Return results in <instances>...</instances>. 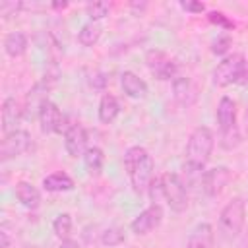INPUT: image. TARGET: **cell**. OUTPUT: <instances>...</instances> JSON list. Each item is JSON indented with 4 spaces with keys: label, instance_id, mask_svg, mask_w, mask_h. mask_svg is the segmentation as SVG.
<instances>
[{
    "label": "cell",
    "instance_id": "obj_1",
    "mask_svg": "<svg viewBox=\"0 0 248 248\" xmlns=\"http://www.w3.org/2000/svg\"><path fill=\"white\" fill-rule=\"evenodd\" d=\"M124 169L128 172L130 184L134 192L143 194L149 190L153 182V172H155V163L149 151L141 145H132L124 153Z\"/></svg>",
    "mask_w": 248,
    "mask_h": 248
},
{
    "label": "cell",
    "instance_id": "obj_2",
    "mask_svg": "<svg viewBox=\"0 0 248 248\" xmlns=\"http://www.w3.org/2000/svg\"><path fill=\"white\" fill-rule=\"evenodd\" d=\"M246 223V202L236 196L219 213V231L227 240L236 238L242 232V227Z\"/></svg>",
    "mask_w": 248,
    "mask_h": 248
},
{
    "label": "cell",
    "instance_id": "obj_3",
    "mask_svg": "<svg viewBox=\"0 0 248 248\" xmlns=\"http://www.w3.org/2000/svg\"><path fill=\"white\" fill-rule=\"evenodd\" d=\"M213 145H215L213 132H211L207 126H198V128L190 134V138H188L186 161H188V163H194V165H200V167H205V163H207L209 157H211Z\"/></svg>",
    "mask_w": 248,
    "mask_h": 248
},
{
    "label": "cell",
    "instance_id": "obj_4",
    "mask_svg": "<svg viewBox=\"0 0 248 248\" xmlns=\"http://www.w3.org/2000/svg\"><path fill=\"white\" fill-rule=\"evenodd\" d=\"M161 194L167 205L174 213H182L188 207V188L176 172H165L161 178Z\"/></svg>",
    "mask_w": 248,
    "mask_h": 248
},
{
    "label": "cell",
    "instance_id": "obj_5",
    "mask_svg": "<svg viewBox=\"0 0 248 248\" xmlns=\"http://www.w3.org/2000/svg\"><path fill=\"white\" fill-rule=\"evenodd\" d=\"M246 58L242 54H227L213 72V83L219 87H227L231 83H236L238 74L244 66Z\"/></svg>",
    "mask_w": 248,
    "mask_h": 248
},
{
    "label": "cell",
    "instance_id": "obj_6",
    "mask_svg": "<svg viewBox=\"0 0 248 248\" xmlns=\"http://www.w3.org/2000/svg\"><path fill=\"white\" fill-rule=\"evenodd\" d=\"M145 64H147L149 72H151L157 79H161V81H165V79H174V78H176V62H174L167 52H163V50H159V48L147 50V54H145Z\"/></svg>",
    "mask_w": 248,
    "mask_h": 248
},
{
    "label": "cell",
    "instance_id": "obj_7",
    "mask_svg": "<svg viewBox=\"0 0 248 248\" xmlns=\"http://www.w3.org/2000/svg\"><path fill=\"white\" fill-rule=\"evenodd\" d=\"M231 178H232V174H231L229 167L219 165V167L207 169V170L203 172L200 188H202V192H203L207 198H217V196L227 188V184L231 182Z\"/></svg>",
    "mask_w": 248,
    "mask_h": 248
},
{
    "label": "cell",
    "instance_id": "obj_8",
    "mask_svg": "<svg viewBox=\"0 0 248 248\" xmlns=\"http://www.w3.org/2000/svg\"><path fill=\"white\" fill-rule=\"evenodd\" d=\"M31 147V136L25 130H16L10 134H4L2 145H0V159L10 161L14 157L23 155Z\"/></svg>",
    "mask_w": 248,
    "mask_h": 248
},
{
    "label": "cell",
    "instance_id": "obj_9",
    "mask_svg": "<svg viewBox=\"0 0 248 248\" xmlns=\"http://www.w3.org/2000/svg\"><path fill=\"white\" fill-rule=\"evenodd\" d=\"M161 223H163V207H161V203H151L130 223V229L134 234L143 236V234H149L151 231H155Z\"/></svg>",
    "mask_w": 248,
    "mask_h": 248
},
{
    "label": "cell",
    "instance_id": "obj_10",
    "mask_svg": "<svg viewBox=\"0 0 248 248\" xmlns=\"http://www.w3.org/2000/svg\"><path fill=\"white\" fill-rule=\"evenodd\" d=\"M64 147L68 151L70 157H83L87 147V132L81 124L74 122L64 130Z\"/></svg>",
    "mask_w": 248,
    "mask_h": 248
},
{
    "label": "cell",
    "instance_id": "obj_11",
    "mask_svg": "<svg viewBox=\"0 0 248 248\" xmlns=\"http://www.w3.org/2000/svg\"><path fill=\"white\" fill-rule=\"evenodd\" d=\"M37 118H39V124H41L43 134H60L62 128H64L62 110H60L58 105L52 103V101H46V103L41 107Z\"/></svg>",
    "mask_w": 248,
    "mask_h": 248
},
{
    "label": "cell",
    "instance_id": "obj_12",
    "mask_svg": "<svg viewBox=\"0 0 248 248\" xmlns=\"http://www.w3.org/2000/svg\"><path fill=\"white\" fill-rule=\"evenodd\" d=\"M23 114L25 112H23L21 105L14 97L4 99V103H2V132L4 134H10V132L19 130L17 126H19Z\"/></svg>",
    "mask_w": 248,
    "mask_h": 248
},
{
    "label": "cell",
    "instance_id": "obj_13",
    "mask_svg": "<svg viewBox=\"0 0 248 248\" xmlns=\"http://www.w3.org/2000/svg\"><path fill=\"white\" fill-rule=\"evenodd\" d=\"M172 93H174V99L178 101V105H182V107H190L198 99V89L192 83V79L186 76H176L172 79Z\"/></svg>",
    "mask_w": 248,
    "mask_h": 248
},
{
    "label": "cell",
    "instance_id": "obj_14",
    "mask_svg": "<svg viewBox=\"0 0 248 248\" xmlns=\"http://www.w3.org/2000/svg\"><path fill=\"white\" fill-rule=\"evenodd\" d=\"M46 101H48V85H46L45 81H39V83H35V85L29 89V93H27V97H25L23 112H25L27 116L39 114L41 107H43Z\"/></svg>",
    "mask_w": 248,
    "mask_h": 248
},
{
    "label": "cell",
    "instance_id": "obj_15",
    "mask_svg": "<svg viewBox=\"0 0 248 248\" xmlns=\"http://www.w3.org/2000/svg\"><path fill=\"white\" fill-rule=\"evenodd\" d=\"M213 244H215L213 227L209 223H198L192 229L184 248H213Z\"/></svg>",
    "mask_w": 248,
    "mask_h": 248
},
{
    "label": "cell",
    "instance_id": "obj_16",
    "mask_svg": "<svg viewBox=\"0 0 248 248\" xmlns=\"http://www.w3.org/2000/svg\"><path fill=\"white\" fill-rule=\"evenodd\" d=\"M120 85L130 99H143L147 95V83L134 72H124L120 76Z\"/></svg>",
    "mask_w": 248,
    "mask_h": 248
},
{
    "label": "cell",
    "instance_id": "obj_17",
    "mask_svg": "<svg viewBox=\"0 0 248 248\" xmlns=\"http://www.w3.org/2000/svg\"><path fill=\"white\" fill-rule=\"evenodd\" d=\"M16 198L27 209H37L41 205V192L27 180H19L16 184Z\"/></svg>",
    "mask_w": 248,
    "mask_h": 248
},
{
    "label": "cell",
    "instance_id": "obj_18",
    "mask_svg": "<svg viewBox=\"0 0 248 248\" xmlns=\"http://www.w3.org/2000/svg\"><path fill=\"white\" fill-rule=\"evenodd\" d=\"M217 122L221 130H229L236 126V103L231 97H221L217 105Z\"/></svg>",
    "mask_w": 248,
    "mask_h": 248
},
{
    "label": "cell",
    "instance_id": "obj_19",
    "mask_svg": "<svg viewBox=\"0 0 248 248\" xmlns=\"http://www.w3.org/2000/svg\"><path fill=\"white\" fill-rule=\"evenodd\" d=\"M120 114V105L116 101L114 95L105 93L99 101V108H97V116L103 124H112L116 120V116Z\"/></svg>",
    "mask_w": 248,
    "mask_h": 248
},
{
    "label": "cell",
    "instance_id": "obj_20",
    "mask_svg": "<svg viewBox=\"0 0 248 248\" xmlns=\"http://www.w3.org/2000/svg\"><path fill=\"white\" fill-rule=\"evenodd\" d=\"M74 186H76L74 178L70 174L62 172V170L52 172V174L43 178V188L46 192H70V190H74Z\"/></svg>",
    "mask_w": 248,
    "mask_h": 248
},
{
    "label": "cell",
    "instance_id": "obj_21",
    "mask_svg": "<svg viewBox=\"0 0 248 248\" xmlns=\"http://www.w3.org/2000/svg\"><path fill=\"white\" fill-rule=\"evenodd\" d=\"M4 50L10 58H17L27 50V35L23 31H12L4 39Z\"/></svg>",
    "mask_w": 248,
    "mask_h": 248
},
{
    "label": "cell",
    "instance_id": "obj_22",
    "mask_svg": "<svg viewBox=\"0 0 248 248\" xmlns=\"http://www.w3.org/2000/svg\"><path fill=\"white\" fill-rule=\"evenodd\" d=\"M103 35V27L99 21H85L78 31V41L81 46H95Z\"/></svg>",
    "mask_w": 248,
    "mask_h": 248
},
{
    "label": "cell",
    "instance_id": "obj_23",
    "mask_svg": "<svg viewBox=\"0 0 248 248\" xmlns=\"http://www.w3.org/2000/svg\"><path fill=\"white\" fill-rule=\"evenodd\" d=\"M103 163H105V153H103L101 147L93 145V147H89V149L85 151V155H83V165H85V169H87L91 174H99L101 169H103Z\"/></svg>",
    "mask_w": 248,
    "mask_h": 248
},
{
    "label": "cell",
    "instance_id": "obj_24",
    "mask_svg": "<svg viewBox=\"0 0 248 248\" xmlns=\"http://www.w3.org/2000/svg\"><path fill=\"white\" fill-rule=\"evenodd\" d=\"M203 172H205L203 167L186 161V163L182 165V174H184L182 182L186 184V188H188V186H196V184L200 186V184H202V176H203Z\"/></svg>",
    "mask_w": 248,
    "mask_h": 248
},
{
    "label": "cell",
    "instance_id": "obj_25",
    "mask_svg": "<svg viewBox=\"0 0 248 248\" xmlns=\"http://www.w3.org/2000/svg\"><path fill=\"white\" fill-rule=\"evenodd\" d=\"M52 231H54V234L58 236V238H68L70 236V232H72V215L70 213H60V215H56L54 217V221H52Z\"/></svg>",
    "mask_w": 248,
    "mask_h": 248
},
{
    "label": "cell",
    "instance_id": "obj_26",
    "mask_svg": "<svg viewBox=\"0 0 248 248\" xmlns=\"http://www.w3.org/2000/svg\"><path fill=\"white\" fill-rule=\"evenodd\" d=\"M126 240V234H124V229L120 227H108L107 231L101 232V242L105 246H118Z\"/></svg>",
    "mask_w": 248,
    "mask_h": 248
},
{
    "label": "cell",
    "instance_id": "obj_27",
    "mask_svg": "<svg viewBox=\"0 0 248 248\" xmlns=\"http://www.w3.org/2000/svg\"><path fill=\"white\" fill-rule=\"evenodd\" d=\"M223 149H234L240 143V132L238 128H229V130H221V140H219Z\"/></svg>",
    "mask_w": 248,
    "mask_h": 248
},
{
    "label": "cell",
    "instance_id": "obj_28",
    "mask_svg": "<svg viewBox=\"0 0 248 248\" xmlns=\"http://www.w3.org/2000/svg\"><path fill=\"white\" fill-rule=\"evenodd\" d=\"M85 10H87V16H89L91 21H99V19H103V17L108 16V4H105V2H93V4H87Z\"/></svg>",
    "mask_w": 248,
    "mask_h": 248
},
{
    "label": "cell",
    "instance_id": "obj_29",
    "mask_svg": "<svg viewBox=\"0 0 248 248\" xmlns=\"http://www.w3.org/2000/svg\"><path fill=\"white\" fill-rule=\"evenodd\" d=\"M231 46H232L231 37H229V35H219V37L211 43V52H213V54H217V56H223V58H225Z\"/></svg>",
    "mask_w": 248,
    "mask_h": 248
},
{
    "label": "cell",
    "instance_id": "obj_30",
    "mask_svg": "<svg viewBox=\"0 0 248 248\" xmlns=\"http://www.w3.org/2000/svg\"><path fill=\"white\" fill-rule=\"evenodd\" d=\"M209 21L211 23H215V25H221V27H225V29H232L234 27V23L225 16V14H221V12H209Z\"/></svg>",
    "mask_w": 248,
    "mask_h": 248
},
{
    "label": "cell",
    "instance_id": "obj_31",
    "mask_svg": "<svg viewBox=\"0 0 248 248\" xmlns=\"http://www.w3.org/2000/svg\"><path fill=\"white\" fill-rule=\"evenodd\" d=\"M180 6H182V10H186V12H192V14H202V12L205 10V6H203L202 2H192V0L180 2Z\"/></svg>",
    "mask_w": 248,
    "mask_h": 248
},
{
    "label": "cell",
    "instance_id": "obj_32",
    "mask_svg": "<svg viewBox=\"0 0 248 248\" xmlns=\"http://www.w3.org/2000/svg\"><path fill=\"white\" fill-rule=\"evenodd\" d=\"M21 6V2H0V16H10V12H17Z\"/></svg>",
    "mask_w": 248,
    "mask_h": 248
},
{
    "label": "cell",
    "instance_id": "obj_33",
    "mask_svg": "<svg viewBox=\"0 0 248 248\" xmlns=\"http://www.w3.org/2000/svg\"><path fill=\"white\" fill-rule=\"evenodd\" d=\"M236 83L238 85H248V60L244 62V66H242V70H240V74H238V79H236Z\"/></svg>",
    "mask_w": 248,
    "mask_h": 248
},
{
    "label": "cell",
    "instance_id": "obj_34",
    "mask_svg": "<svg viewBox=\"0 0 248 248\" xmlns=\"http://www.w3.org/2000/svg\"><path fill=\"white\" fill-rule=\"evenodd\" d=\"M58 248H79V244H78V240H72V238H64L62 242H60V246Z\"/></svg>",
    "mask_w": 248,
    "mask_h": 248
}]
</instances>
